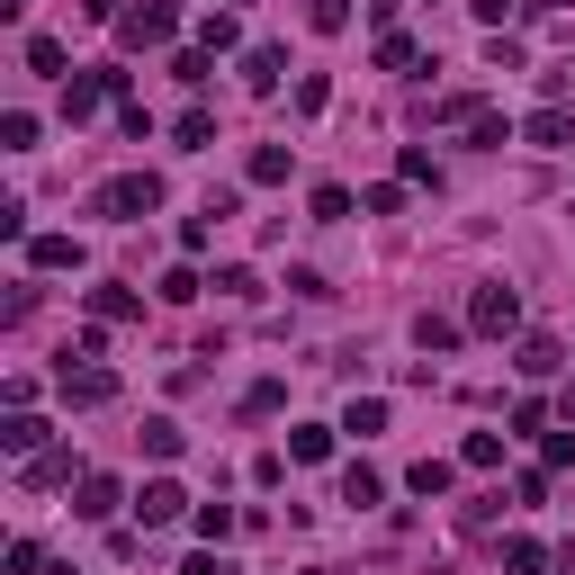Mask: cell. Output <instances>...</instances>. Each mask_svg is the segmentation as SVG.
<instances>
[{
  "label": "cell",
  "instance_id": "6da1fadb",
  "mask_svg": "<svg viewBox=\"0 0 575 575\" xmlns=\"http://www.w3.org/2000/svg\"><path fill=\"white\" fill-rule=\"evenodd\" d=\"M154 207H163V180H154V171H117V180L100 189V216H117V226H144Z\"/></svg>",
  "mask_w": 575,
  "mask_h": 575
},
{
  "label": "cell",
  "instance_id": "7a4b0ae2",
  "mask_svg": "<svg viewBox=\"0 0 575 575\" xmlns=\"http://www.w3.org/2000/svg\"><path fill=\"white\" fill-rule=\"evenodd\" d=\"M171 28H180L171 0H135V10L117 19V45H171Z\"/></svg>",
  "mask_w": 575,
  "mask_h": 575
},
{
  "label": "cell",
  "instance_id": "3957f363",
  "mask_svg": "<svg viewBox=\"0 0 575 575\" xmlns=\"http://www.w3.org/2000/svg\"><path fill=\"white\" fill-rule=\"evenodd\" d=\"M522 324V297H513V288H477V297H468V333H513Z\"/></svg>",
  "mask_w": 575,
  "mask_h": 575
},
{
  "label": "cell",
  "instance_id": "277c9868",
  "mask_svg": "<svg viewBox=\"0 0 575 575\" xmlns=\"http://www.w3.org/2000/svg\"><path fill=\"white\" fill-rule=\"evenodd\" d=\"M180 513H189V494H180L171 477H154V485L135 494V522H144V531H163V522H180Z\"/></svg>",
  "mask_w": 575,
  "mask_h": 575
},
{
  "label": "cell",
  "instance_id": "5b68a950",
  "mask_svg": "<svg viewBox=\"0 0 575 575\" xmlns=\"http://www.w3.org/2000/svg\"><path fill=\"white\" fill-rule=\"evenodd\" d=\"M557 359H566V351H557L548 333H522V351H513V369H522V378H557Z\"/></svg>",
  "mask_w": 575,
  "mask_h": 575
},
{
  "label": "cell",
  "instance_id": "8992f818",
  "mask_svg": "<svg viewBox=\"0 0 575 575\" xmlns=\"http://www.w3.org/2000/svg\"><path fill=\"white\" fill-rule=\"evenodd\" d=\"M108 396H117L108 369H63V405H108Z\"/></svg>",
  "mask_w": 575,
  "mask_h": 575
},
{
  "label": "cell",
  "instance_id": "52a82bcc",
  "mask_svg": "<svg viewBox=\"0 0 575 575\" xmlns=\"http://www.w3.org/2000/svg\"><path fill=\"white\" fill-rule=\"evenodd\" d=\"M0 450H10V459H36V450H45V422H36V414H10V422H0Z\"/></svg>",
  "mask_w": 575,
  "mask_h": 575
},
{
  "label": "cell",
  "instance_id": "ba28073f",
  "mask_svg": "<svg viewBox=\"0 0 575 575\" xmlns=\"http://www.w3.org/2000/svg\"><path fill=\"white\" fill-rule=\"evenodd\" d=\"M288 459H297V468H324V459H333V431H324V422H297V431H288Z\"/></svg>",
  "mask_w": 575,
  "mask_h": 575
},
{
  "label": "cell",
  "instance_id": "9c48e42d",
  "mask_svg": "<svg viewBox=\"0 0 575 575\" xmlns=\"http://www.w3.org/2000/svg\"><path fill=\"white\" fill-rule=\"evenodd\" d=\"M378 494H387V485H378V468H359V459L342 468V503H351V513H378Z\"/></svg>",
  "mask_w": 575,
  "mask_h": 575
},
{
  "label": "cell",
  "instance_id": "30bf717a",
  "mask_svg": "<svg viewBox=\"0 0 575 575\" xmlns=\"http://www.w3.org/2000/svg\"><path fill=\"white\" fill-rule=\"evenodd\" d=\"M91 315H100V324H135L144 297H135V288H91Z\"/></svg>",
  "mask_w": 575,
  "mask_h": 575
},
{
  "label": "cell",
  "instance_id": "8fae6325",
  "mask_svg": "<svg viewBox=\"0 0 575 575\" xmlns=\"http://www.w3.org/2000/svg\"><path fill=\"white\" fill-rule=\"evenodd\" d=\"M450 477H459L450 459H414V468H405V485H414L422 503H441V494H450Z\"/></svg>",
  "mask_w": 575,
  "mask_h": 575
},
{
  "label": "cell",
  "instance_id": "7c38bea8",
  "mask_svg": "<svg viewBox=\"0 0 575 575\" xmlns=\"http://www.w3.org/2000/svg\"><path fill=\"white\" fill-rule=\"evenodd\" d=\"M28 261H36V270H82V243H72V234H36Z\"/></svg>",
  "mask_w": 575,
  "mask_h": 575
},
{
  "label": "cell",
  "instance_id": "4fadbf2b",
  "mask_svg": "<svg viewBox=\"0 0 575 575\" xmlns=\"http://www.w3.org/2000/svg\"><path fill=\"white\" fill-rule=\"evenodd\" d=\"M82 522H108L117 513V477H82V503H72Z\"/></svg>",
  "mask_w": 575,
  "mask_h": 575
},
{
  "label": "cell",
  "instance_id": "5bb4252c",
  "mask_svg": "<svg viewBox=\"0 0 575 575\" xmlns=\"http://www.w3.org/2000/svg\"><path fill=\"white\" fill-rule=\"evenodd\" d=\"M279 72H288L279 45H252V54H243V82H252V91H279Z\"/></svg>",
  "mask_w": 575,
  "mask_h": 575
},
{
  "label": "cell",
  "instance_id": "9a60e30c",
  "mask_svg": "<svg viewBox=\"0 0 575 575\" xmlns=\"http://www.w3.org/2000/svg\"><path fill=\"white\" fill-rule=\"evenodd\" d=\"M548 566V548L531 540V531H513V540H503V575H540Z\"/></svg>",
  "mask_w": 575,
  "mask_h": 575
},
{
  "label": "cell",
  "instance_id": "2e32d148",
  "mask_svg": "<svg viewBox=\"0 0 575 575\" xmlns=\"http://www.w3.org/2000/svg\"><path fill=\"white\" fill-rule=\"evenodd\" d=\"M234 522H243V513H234V503H198V513H189V531H198L207 548H216V540H226Z\"/></svg>",
  "mask_w": 575,
  "mask_h": 575
},
{
  "label": "cell",
  "instance_id": "e0dca14e",
  "mask_svg": "<svg viewBox=\"0 0 575 575\" xmlns=\"http://www.w3.org/2000/svg\"><path fill=\"white\" fill-rule=\"evenodd\" d=\"M342 431H359V441H369V431H387V396H351Z\"/></svg>",
  "mask_w": 575,
  "mask_h": 575
},
{
  "label": "cell",
  "instance_id": "ac0fdd59",
  "mask_svg": "<svg viewBox=\"0 0 575 575\" xmlns=\"http://www.w3.org/2000/svg\"><path fill=\"white\" fill-rule=\"evenodd\" d=\"M468 144H477V154H503V144H513V126H503L494 108H477V117H468Z\"/></svg>",
  "mask_w": 575,
  "mask_h": 575
},
{
  "label": "cell",
  "instance_id": "d6986e66",
  "mask_svg": "<svg viewBox=\"0 0 575 575\" xmlns=\"http://www.w3.org/2000/svg\"><path fill=\"white\" fill-rule=\"evenodd\" d=\"M459 333H468L459 315H422V324H414V342H422V351H459Z\"/></svg>",
  "mask_w": 575,
  "mask_h": 575
},
{
  "label": "cell",
  "instance_id": "ffe728a7",
  "mask_svg": "<svg viewBox=\"0 0 575 575\" xmlns=\"http://www.w3.org/2000/svg\"><path fill=\"white\" fill-rule=\"evenodd\" d=\"M171 135H180V154H207V144H216V117H207V108H180Z\"/></svg>",
  "mask_w": 575,
  "mask_h": 575
},
{
  "label": "cell",
  "instance_id": "44dd1931",
  "mask_svg": "<svg viewBox=\"0 0 575 575\" xmlns=\"http://www.w3.org/2000/svg\"><path fill=\"white\" fill-rule=\"evenodd\" d=\"M144 450H154V459H180V422H171V414H144Z\"/></svg>",
  "mask_w": 575,
  "mask_h": 575
},
{
  "label": "cell",
  "instance_id": "7402d4cb",
  "mask_svg": "<svg viewBox=\"0 0 575 575\" xmlns=\"http://www.w3.org/2000/svg\"><path fill=\"white\" fill-rule=\"evenodd\" d=\"M19 477H28V485H63V477H72V450H36Z\"/></svg>",
  "mask_w": 575,
  "mask_h": 575
},
{
  "label": "cell",
  "instance_id": "603a6c76",
  "mask_svg": "<svg viewBox=\"0 0 575 575\" xmlns=\"http://www.w3.org/2000/svg\"><path fill=\"white\" fill-rule=\"evenodd\" d=\"M306 28H315V36H342V28H351V0H306Z\"/></svg>",
  "mask_w": 575,
  "mask_h": 575
},
{
  "label": "cell",
  "instance_id": "cb8c5ba5",
  "mask_svg": "<svg viewBox=\"0 0 575 575\" xmlns=\"http://www.w3.org/2000/svg\"><path fill=\"white\" fill-rule=\"evenodd\" d=\"M198 45L226 54V45H234V10H207V19H198Z\"/></svg>",
  "mask_w": 575,
  "mask_h": 575
},
{
  "label": "cell",
  "instance_id": "d4e9b609",
  "mask_svg": "<svg viewBox=\"0 0 575 575\" xmlns=\"http://www.w3.org/2000/svg\"><path fill=\"white\" fill-rule=\"evenodd\" d=\"M252 180H261V189L288 180V144H261V154H252Z\"/></svg>",
  "mask_w": 575,
  "mask_h": 575
},
{
  "label": "cell",
  "instance_id": "484cf974",
  "mask_svg": "<svg viewBox=\"0 0 575 575\" xmlns=\"http://www.w3.org/2000/svg\"><path fill=\"white\" fill-rule=\"evenodd\" d=\"M522 135H531V144H566V135H575V126H566V108H540V117H531V126H522Z\"/></svg>",
  "mask_w": 575,
  "mask_h": 575
},
{
  "label": "cell",
  "instance_id": "4316f807",
  "mask_svg": "<svg viewBox=\"0 0 575 575\" xmlns=\"http://www.w3.org/2000/svg\"><path fill=\"white\" fill-rule=\"evenodd\" d=\"M0 144H10V154H28V144H36V117H28V108H10V117H0Z\"/></svg>",
  "mask_w": 575,
  "mask_h": 575
},
{
  "label": "cell",
  "instance_id": "83f0119b",
  "mask_svg": "<svg viewBox=\"0 0 575 575\" xmlns=\"http://www.w3.org/2000/svg\"><path fill=\"white\" fill-rule=\"evenodd\" d=\"M171 72H180V82L198 91V82H207V72H216V54H207V45H189V54H171Z\"/></svg>",
  "mask_w": 575,
  "mask_h": 575
},
{
  "label": "cell",
  "instance_id": "f1b7e54d",
  "mask_svg": "<svg viewBox=\"0 0 575 575\" xmlns=\"http://www.w3.org/2000/svg\"><path fill=\"white\" fill-rule=\"evenodd\" d=\"M342 216H351V189L324 180V189H315V226H342Z\"/></svg>",
  "mask_w": 575,
  "mask_h": 575
},
{
  "label": "cell",
  "instance_id": "f546056e",
  "mask_svg": "<svg viewBox=\"0 0 575 575\" xmlns=\"http://www.w3.org/2000/svg\"><path fill=\"white\" fill-rule=\"evenodd\" d=\"M163 297H171V306H189V297H198V270H189V261H180V270H163Z\"/></svg>",
  "mask_w": 575,
  "mask_h": 575
},
{
  "label": "cell",
  "instance_id": "4dcf8cb0",
  "mask_svg": "<svg viewBox=\"0 0 575 575\" xmlns=\"http://www.w3.org/2000/svg\"><path fill=\"white\" fill-rule=\"evenodd\" d=\"M459 459H468V468H494V459H503V441H494V431H468V450H459Z\"/></svg>",
  "mask_w": 575,
  "mask_h": 575
},
{
  "label": "cell",
  "instance_id": "1f68e13d",
  "mask_svg": "<svg viewBox=\"0 0 575 575\" xmlns=\"http://www.w3.org/2000/svg\"><path fill=\"white\" fill-rule=\"evenodd\" d=\"M359 207H369V216H396V207H405V180H378V189L359 198Z\"/></svg>",
  "mask_w": 575,
  "mask_h": 575
},
{
  "label": "cell",
  "instance_id": "d6a6232c",
  "mask_svg": "<svg viewBox=\"0 0 575 575\" xmlns=\"http://www.w3.org/2000/svg\"><path fill=\"white\" fill-rule=\"evenodd\" d=\"M28 72H63V45L54 36H28Z\"/></svg>",
  "mask_w": 575,
  "mask_h": 575
},
{
  "label": "cell",
  "instance_id": "836d02e7",
  "mask_svg": "<svg viewBox=\"0 0 575 575\" xmlns=\"http://www.w3.org/2000/svg\"><path fill=\"white\" fill-rule=\"evenodd\" d=\"M378 63H387V72H405V63H414V45H405L396 28H378Z\"/></svg>",
  "mask_w": 575,
  "mask_h": 575
},
{
  "label": "cell",
  "instance_id": "e575fe53",
  "mask_svg": "<svg viewBox=\"0 0 575 575\" xmlns=\"http://www.w3.org/2000/svg\"><path fill=\"white\" fill-rule=\"evenodd\" d=\"M180 575H234V557H216V548H198V557H189Z\"/></svg>",
  "mask_w": 575,
  "mask_h": 575
},
{
  "label": "cell",
  "instance_id": "d590c367",
  "mask_svg": "<svg viewBox=\"0 0 575 575\" xmlns=\"http://www.w3.org/2000/svg\"><path fill=\"white\" fill-rule=\"evenodd\" d=\"M468 10H477L485 28H503V19H513V10H522V0H468Z\"/></svg>",
  "mask_w": 575,
  "mask_h": 575
},
{
  "label": "cell",
  "instance_id": "8d00e7d4",
  "mask_svg": "<svg viewBox=\"0 0 575 575\" xmlns=\"http://www.w3.org/2000/svg\"><path fill=\"white\" fill-rule=\"evenodd\" d=\"M82 19H100V28H108V19H126V10H117V0H82Z\"/></svg>",
  "mask_w": 575,
  "mask_h": 575
},
{
  "label": "cell",
  "instance_id": "74e56055",
  "mask_svg": "<svg viewBox=\"0 0 575 575\" xmlns=\"http://www.w3.org/2000/svg\"><path fill=\"white\" fill-rule=\"evenodd\" d=\"M548 10H566V0H522V19H548Z\"/></svg>",
  "mask_w": 575,
  "mask_h": 575
},
{
  "label": "cell",
  "instance_id": "f35d334b",
  "mask_svg": "<svg viewBox=\"0 0 575 575\" xmlns=\"http://www.w3.org/2000/svg\"><path fill=\"white\" fill-rule=\"evenodd\" d=\"M557 405H566V422H575V387H566V396H557Z\"/></svg>",
  "mask_w": 575,
  "mask_h": 575
},
{
  "label": "cell",
  "instance_id": "ab89813d",
  "mask_svg": "<svg viewBox=\"0 0 575 575\" xmlns=\"http://www.w3.org/2000/svg\"><path fill=\"white\" fill-rule=\"evenodd\" d=\"M226 10H234V0H226Z\"/></svg>",
  "mask_w": 575,
  "mask_h": 575
}]
</instances>
